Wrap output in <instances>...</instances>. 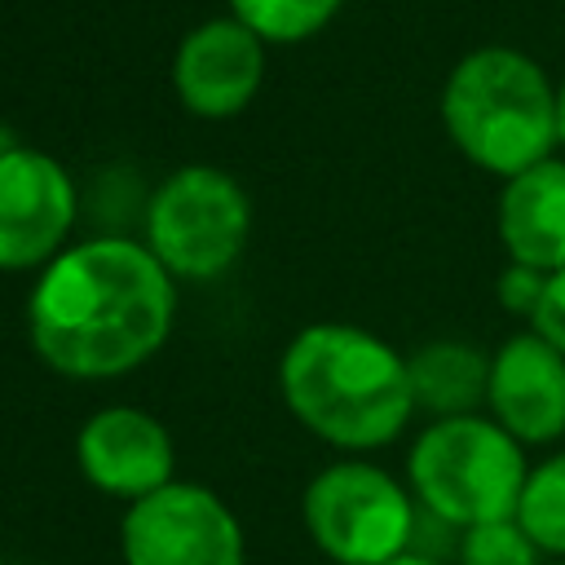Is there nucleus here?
Listing matches in <instances>:
<instances>
[{
  "label": "nucleus",
  "mask_w": 565,
  "mask_h": 565,
  "mask_svg": "<svg viewBox=\"0 0 565 565\" xmlns=\"http://www.w3.org/2000/svg\"><path fill=\"white\" fill-rule=\"evenodd\" d=\"M35 353L66 375H119L146 362L172 322L159 256L128 238H88L49 260L31 305Z\"/></svg>",
  "instance_id": "1"
},
{
  "label": "nucleus",
  "mask_w": 565,
  "mask_h": 565,
  "mask_svg": "<svg viewBox=\"0 0 565 565\" xmlns=\"http://www.w3.org/2000/svg\"><path fill=\"white\" fill-rule=\"evenodd\" d=\"M278 380L296 419L344 450L393 441L415 411L406 358L344 322L305 327L287 344Z\"/></svg>",
  "instance_id": "2"
},
{
  "label": "nucleus",
  "mask_w": 565,
  "mask_h": 565,
  "mask_svg": "<svg viewBox=\"0 0 565 565\" xmlns=\"http://www.w3.org/2000/svg\"><path fill=\"white\" fill-rule=\"evenodd\" d=\"M441 119L455 146L490 172L516 177L547 159L556 137V93L547 75L516 49H477L468 53L446 88Z\"/></svg>",
  "instance_id": "3"
},
{
  "label": "nucleus",
  "mask_w": 565,
  "mask_h": 565,
  "mask_svg": "<svg viewBox=\"0 0 565 565\" xmlns=\"http://www.w3.org/2000/svg\"><path fill=\"white\" fill-rule=\"evenodd\" d=\"M406 472L415 499L459 530L512 521L530 477L521 441L481 415L428 424L411 446Z\"/></svg>",
  "instance_id": "4"
},
{
  "label": "nucleus",
  "mask_w": 565,
  "mask_h": 565,
  "mask_svg": "<svg viewBox=\"0 0 565 565\" xmlns=\"http://www.w3.org/2000/svg\"><path fill=\"white\" fill-rule=\"evenodd\" d=\"M305 530L335 565H388L406 556L415 508L406 490L371 463H331L305 486Z\"/></svg>",
  "instance_id": "5"
},
{
  "label": "nucleus",
  "mask_w": 565,
  "mask_h": 565,
  "mask_svg": "<svg viewBox=\"0 0 565 565\" xmlns=\"http://www.w3.org/2000/svg\"><path fill=\"white\" fill-rule=\"evenodd\" d=\"M247 221L252 207L243 185L221 168L190 163L177 168L154 190L146 212V234H150V252L168 274L207 278L238 256L247 238Z\"/></svg>",
  "instance_id": "6"
},
{
  "label": "nucleus",
  "mask_w": 565,
  "mask_h": 565,
  "mask_svg": "<svg viewBox=\"0 0 565 565\" xmlns=\"http://www.w3.org/2000/svg\"><path fill=\"white\" fill-rule=\"evenodd\" d=\"M119 547L128 565H243L234 512L194 481H172L128 503Z\"/></svg>",
  "instance_id": "7"
},
{
  "label": "nucleus",
  "mask_w": 565,
  "mask_h": 565,
  "mask_svg": "<svg viewBox=\"0 0 565 565\" xmlns=\"http://www.w3.org/2000/svg\"><path fill=\"white\" fill-rule=\"evenodd\" d=\"M75 216L66 168L31 146L0 150V269H26L62 243Z\"/></svg>",
  "instance_id": "8"
},
{
  "label": "nucleus",
  "mask_w": 565,
  "mask_h": 565,
  "mask_svg": "<svg viewBox=\"0 0 565 565\" xmlns=\"http://www.w3.org/2000/svg\"><path fill=\"white\" fill-rule=\"evenodd\" d=\"M75 459L97 490L137 503V499L172 486L177 455H172L168 428L154 415H146L137 406H106L79 428Z\"/></svg>",
  "instance_id": "9"
},
{
  "label": "nucleus",
  "mask_w": 565,
  "mask_h": 565,
  "mask_svg": "<svg viewBox=\"0 0 565 565\" xmlns=\"http://www.w3.org/2000/svg\"><path fill=\"white\" fill-rule=\"evenodd\" d=\"M494 424L516 441H552L565 433V353L543 335L525 331L503 340L490 358V393Z\"/></svg>",
  "instance_id": "10"
},
{
  "label": "nucleus",
  "mask_w": 565,
  "mask_h": 565,
  "mask_svg": "<svg viewBox=\"0 0 565 565\" xmlns=\"http://www.w3.org/2000/svg\"><path fill=\"white\" fill-rule=\"evenodd\" d=\"M260 66H265L260 35L238 18H212V22H199L177 44L172 84L190 110L234 115L256 93Z\"/></svg>",
  "instance_id": "11"
},
{
  "label": "nucleus",
  "mask_w": 565,
  "mask_h": 565,
  "mask_svg": "<svg viewBox=\"0 0 565 565\" xmlns=\"http://www.w3.org/2000/svg\"><path fill=\"white\" fill-rule=\"evenodd\" d=\"M499 238L516 265L565 269V163L543 159L508 177L499 194Z\"/></svg>",
  "instance_id": "12"
},
{
  "label": "nucleus",
  "mask_w": 565,
  "mask_h": 565,
  "mask_svg": "<svg viewBox=\"0 0 565 565\" xmlns=\"http://www.w3.org/2000/svg\"><path fill=\"white\" fill-rule=\"evenodd\" d=\"M406 375H411L415 406L441 419L472 415V406L490 393V358L459 340H433L415 349L406 358Z\"/></svg>",
  "instance_id": "13"
},
{
  "label": "nucleus",
  "mask_w": 565,
  "mask_h": 565,
  "mask_svg": "<svg viewBox=\"0 0 565 565\" xmlns=\"http://www.w3.org/2000/svg\"><path fill=\"white\" fill-rule=\"evenodd\" d=\"M516 525L534 539L539 552L565 556V450L530 468L516 503Z\"/></svg>",
  "instance_id": "14"
},
{
  "label": "nucleus",
  "mask_w": 565,
  "mask_h": 565,
  "mask_svg": "<svg viewBox=\"0 0 565 565\" xmlns=\"http://www.w3.org/2000/svg\"><path fill=\"white\" fill-rule=\"evenodd\" d=\"M230 9L265 40H300L318 31L340 9V0H230Z\"/></svg>",
  "instance_id": "15"
},
{
  "label": "nucleus",
  "mask_w": 565,
  "mask_h": 565,
  "mask_svg": "<svg viewBox=\"0 0 565 565\" xmlns=\"http://www.w3.org/2000/svg\"><path fill=\"white\" fill-rule=\"evenodd\" d=\"M539 547L534 539L512 521H490V525H472L459 539V565H539Z\"/></svg>",
  "instance_id": "16"
},
{
  "label": "nucleus",
  "mask_w": 565,
  "mask_h": 565,
  "mask_svg": "<svg viewBox=\"0 0 565 565\" xmlns=\"http://www.w3.org/2000/svg\"><path fill=\"white\" fill-rule=\"evenodd\" d=\"M543 291H547V274H543V269H530V265H516V260H512V265L499 274V300H503V309H512V313L534 318Z\"/></svg>",
  "instance_id": "17"
},
{
  "label": "nucleus",
  "mask_w": 565,
  "mask_h": 565,
  "mask_svg": "<svg viewBox=\"0 0 565 565\" xmlns=\"http://www.w3.org/2000/svg\"><path fill=\"white\" fill-rule=\"evenodd\" d=\"M530 322H534V335H543L547 344H556L565 353V269L547 274V291Z\"/></svg>",
  "instance_id": "18"
},
{
  "label": "nucleus",
  "mask_w": 565,
  "mask_h": 565,
  "mask_svg": "<svg viewBox=\"0 0 565 565\" xmlns=\"http://www.w3.org/2000/svg\"><path fill=\"white\" fill-rule=\"evenodd\" d=\"M556 137L565 141V84H561V93H556Z\"/></svg>",
  "instance_id": "19"
},
{
  "label": "nucleus",
  "mask_w": 565,
  "mask_h": 565,
  "mask_svg": "<svg viewBox=\"0 0 565 565\" xmlns=\"http://www.w3.org/2000/svg\"><path fill=\"white\" fill-rule=\"evenodd\" d=\"M388 565H437V561H428V556H415V552H406V556H397V561H388Z\"/></svg>",
  "instance_id": "20"
},
{
  "label": "nucleus",
  "mask_w": 565,
  "mask_h": 565,
  "mask_svg": "<svg viewBox=\"0 0 565 565\" xmlns=\"http://www.w3.org/2000/svg\"><path fill=\"white\" fill-rule=\"evenodd\" d=\"M0 565H4V561H0Z\"/></svg>",
  "instance_id": "21"
}]
</instances>
